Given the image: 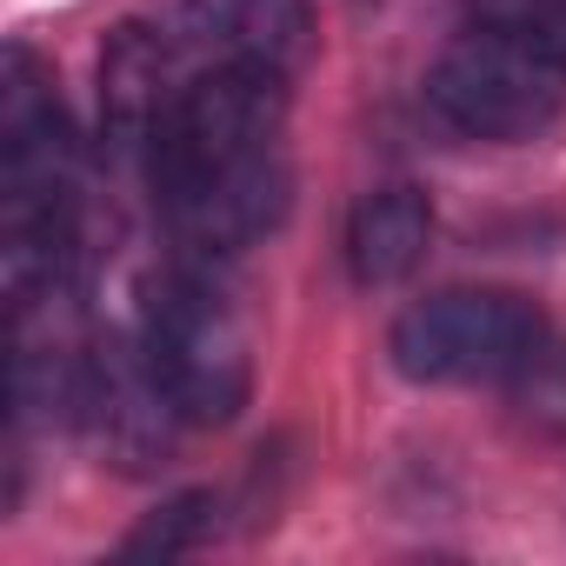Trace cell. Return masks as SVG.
<instances>
[{"label": "cell", "instance_id": "cell-11", "mask_svg": "<svg viewBox=\"0 0 566 566\" xmlns=\"http://www.w3.org/2000/svg\"><path fill=\"white\" fill-rule=\"evenodd\" d=\"M473 21L513 28V34L566 54V0H473Z\"/></svg>", "mask_w": 566, "mask_h": 566}, {"label": "cell", "instance_id": "cell-5", "mask_svg": "<svg viewBox=\"0 0 566 566\" xmlns=\"http://www.w3.org/2000/svg\"><path fill=\"white\" fill-rule=\"evenodd\" d=\"M74 420L94 433V447L120 467V473H147L167 460L174 427H187L174 413V400L160 394L140 340H87L81 347V374H74Z\"/></svg>", "mask_w": 566, "mask_h": 566}, {"label": "cell", "instance_id": "cell-6", "mask_svg": "<svg viewBox=\"0 0 566 566\" xmlns=\"http://www.w3.org/2000/svg\"><path fill=\"white\" fill-rule=\"evenodd\" d=\"M187 48L266 74H294L314 48V0H167Z\"/></svg>", "mask_w": 566, "mask_h": 566}, {"label": "cell", "instance_id": "cell-3", "mask_svg": "<svg viewBox=\"0 0 566 566\" xmlns=\"http://www.w3.org/2000/svg\"><path fill=\"white\" fill-rule=\"evenodd\" d=\"M427 107L460 140H533L566 107V54L467 14V28L427 67Z\"/></svg>", "mask_w": 566, "mask_h": 566}, {"label": "cell", "instance_id": "cell-1", "mask_svg": "<svg viewBox=\"0 0 566 566\" xmlns=\"http://www.w3.org/2000/svg\"><path fill=\"white\" fill-rule=\"evenodd\" d=\"M280 134H287V74L213 61L174 94L140 167L180 247L240 253L280 227L287 213Z\"/></svg>", "mask_w": 566, "mask_h": 566}, {"label": "cell", "instance_id": "cell-9", "mask_svg": "<svg viewBox=\"0 0 566 566\" xmlns=\"http://www.w3.org/2000/svg\"><path fill=\"white\" fill-rule=\"evenodd\" d=\"M506 400H513V420H520L526 433L566 447V340H559V334H546V340L526 354V367L506 380Z\"/></svg>", "mask_w": 566, "mask_h": 566}, {"label": "cell", "instance_id": "cell-7", "mask_svg": "<svg viewBox=\"0 0 566 566\" xmlns=\"http://www.w3.org/2000/svg\"><path fill=\"white\" fill-rule=\"evenodd\" d=\"M180 87H187V74L160 28H140V21L114 28V41L101 54V140L127 160H147Z\"/></svg>", "mask_w": 566, "mask_h": 566}, {"label": "cell", "instance_id": "cell-10", "mask_svg": "<svg viewBox=\"0 0 566 566\" xmlns=\"http://www.w3.org/2000/svg\"><path fill=\"white\" fill-rule=\"evenodd\" d=\"M213 513H220L213 493H180V500H167L140 533H127V553H187V546H200V539L213 533Z\"/></svg>", "mask_w": 566, "mask_h": 566}, {"label": "cell", "instance_id": "cell-4", "mask_svg": "<svg viewBox=\"0 0 566 566\" xmlns=\"http://www.w3.org/2000/svg\"><path fill=\"white\" fill-rule=\"evenodd\" d=\"M539 340H546V314L526 294L447 287L394 321L387 354L420 387H493V380L506 387Z\"/></svg>", "mask_w": 566, "mask_h": 566}, {"label": "cell", "instance_id": "cell-8", "mask_svg": "<svg viewBox=\"0 0 566 566\" xmlns=\"http://www.w3.org/2000/svg\"><path fill=\"white\" fill-rule=\"evenodd\" d=\"M433 247V207L420 187L387 180L374 193H360L354 220H347V273L360 287H394L407 280Z\"/></svg>", "mask_w": 566, "mask_h": 566}, {"label": "cell", "instance_id": "cell-2", "mask_svg": "<svg viewBox=\"0 0 566 566\" xmlns=\"http://www.w3.org/2000/svg\"><path fill=\"white\" fill-rule=\"evenodd\" d=\"M140 354L187 427H227L253 394V340L240 307L187 266L147 280Z\"/></svg>", "mask_w": 566, "mask_h": 566}]
</instances>
